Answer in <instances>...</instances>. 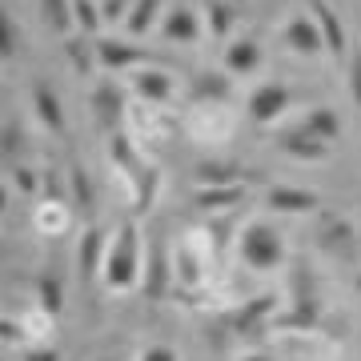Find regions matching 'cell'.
I'll return each mask as SVG.
<instances>
[{
  "label": "cell",
  "instance_id": "34",
  "mask_svg": "<svg viewBox=\"0 0 361 361\" xmlns=\"http://www.w3.org/2000/svg\"><path fill=\"white\" fill-rule=\"evenodd\" d=\"M241 361H273V357H269V353H261V349H257V353H249V357H241Z\"/></svg>",
  "mask_w": 361,
  "mask_h": 361
},
{
  "label": "cell",
  "instance_id": "3",
  "mask_svg": "<svg viewBox=\"0 0 361 361\" xmlns=\"http://www.w3.org/2000/svg\"><path fill=\"white\" fill-rule=\"evenodd\" d=\"M297 104V92L285 85V80H261V85H253L245 97V113L253 125H261V129H273L277 121H281L289 109Z\"/></svg>",
  "mask_w": 361,
  "mask_h": 361
},
{
  "label": "cell",
  "instance_id": "16",
  "mask_svg": "<svg viewBox=\"0 0 361 361\" xmlns=\"http://www.w3.org/2000/svg\"><path fill=\"white\" fill-rule=\"evenodd\" d=\"M193 104H229L233 101V77L225 68H205V73H197L193 85Z\"/></svg>",
  "mask_w": 361,
  "mask_h": 361
},
{
  "label": "cell",
  "instance_id": "5",
  "mask_svg": "<svg viewBox=\"0 0 361 361\" xmlns=\"http://www.w3.org/2000/svg\"><path fill=\"white\" fill-rule=\"evenodd\" d=\"M125 85H129V92L145 104V109H169V104L177 101V92H180L177 77L165 73V68H157V65L133 68L129 77H125Z\"/></svg>",
  "mask_w": 361,
  "mask_h": 361
},
{
  "label": "cell",
  "instance_id": "11",
  "mask_svg": "<svg viewBox=\"0 0 361 361\" xmlns=\"http://www.w3.org/2000/svg\"><path fill=\"white\" fill-rule=\"evenodd\" d=\"M261 65H265V44H261V37H233L225 44V52H221V68L233 80L257 77Z\"/></svg>",
  "mask_w": 361,
  "mask_h": 361
},
{
  "label": "cell",
  "instance_id": "19",
  "mask_svg": "<svg viewBox=\"0 0 361 361\" xmlns=\"http://www.w3.org/2000/svg\"><path fill=\"white\" fill-rule=\"evenodd\" d=\"M277 145H281V153L297 157V161H325V157H329V141L310 137V133H301L297 125H289V129L277 137Z\"/></svg>",
  "mask_w": 361,
  "mask_h": 361
},
{
  "label": "cell",
  "instance_id": "31",
  "mask_svg": "<svg viewBox=\"0 0 361 361\" xmlns=\"http://www.w3.org/2000/svg\"><path fill=\"white\" fill-rule=\"evenodd\" d=\"M16 52H20V25L16 16H4V61H16Z\"/></svg>",
  "mask_w": 361,
  "mask_h": 361
},
{
  "label": "cell",
  "instance_id": "12",
  "mask_svg": "<svg viewBox=\"0 0 361 361\" xmlns=\"http://www.w3.org/2000/svg\"><path fill=\"white\" fill-rule=\"evenodd\" d=\"M317 241H322V249L329 253V257L353 261V253L361 249V233L353 229L345 217H337V213H322V221H317Z\"/></svg>",
  "mask_w": 361,
  "mask_h": 361
},
{
  "label": "cell",
  "instance_id": "22",
  "mask_svg": "<svg viewBox=\"0 0 361 361\" xmlns=\"http://www.w3.org/2000/svg\"><path fill=\"white\" fill-rule=\"evenodd\" d=\"M193 177L201 189H229V185H241V165L237 161H201Z\"/></svg>",
  "mask_w": 361,
  "mask_h": 361
},
{
  "label": "cell",
  "instance_id": "9",
  "mask_svg": "<svg viewBox=\"0 0 361 361\" xmlns=\"http://www.w3.org/2000/svg\"><path fill=\"white\" fill-rule=\"evenodd\" d=\"M281 44L293 56H305V61H317V56H329L325 52V37L322 28H317V20H313L310 13H293L281 20Z\"/></svg>",
  "mask_w": 361,
  "mask_h": 361
},
{
  "label": "cell",
  "instance_id": "7",
  "mask_svg": "<svg viewBox=\"0 0 361 361\" xmlns=\"http://www.w3.org/2000/svg\"><path fill=\"white\" fill-rule=\"evenodd\" d=\"M305 13H310L313 20H317V28H322L329 61L345 65L349 52H353V40H349V32H345V20H341V13H337L329 0H305Z\"/></svg>",
  "mask_w": 361,
  "mask_h": 361
},
{
  "label": "cell",
  "instance_id": "2",
  "mask_svg": "<svg viewBox=\"0 0 361 361\" xmlns=\"http://www.w3.org/2000/svg\"><path fill=\"white\" fill-rule=\"evenodd\" d=\"M237 253H241V261H245L253 273H273L285 261V241H281V233H277V225L253 221V225H245L241 237H237Z\"/></svg>",
  "mask_w": 361,
  "mask_h": 361
},
{
  "label": "cell",
  "instance_id": "18",
  "mask_svg": "<svg viewBox=\"0 0 361 361\" xmlns=\"http://www.w3.org/2000/svg\"><path fill=\"white\" fill-rule=\"evenodd\" d=\"M201 16H205V37L217 44H229L233 28H237V4L233 0H205Z\"/></svg>",
  "mask_w": 361,
  "mask_h": 361
},
{
  "label": "cell",
  "instance_id": "30",
  "mask_svg": "<svg viewBox=\"0 0 361 361\" xmlns=\"http://www.w3.org/2000/svg\"><path fill=\"white\" fill-rule=\"evenodd\" d=\"M137 0H101V13H104V25H125L133 13Z\"/></svg>",
  "mask_w": 361,
  "mask_h": 361
},
{
  "label": "cell",
  "instance_id": "29",
  "mask_svg": "<svg viewBox=\"0 0 361 361\" xmlns=\"http://www.w3.org/2000/svg\"><path fill=\"white\" fill-rule=\"evenodd\" d=\"M73 201H77L85 213L92 209V185H89V177H85V169L73 161Z\"/></svg>",
  "mask_w": 361,
  "mask_h": 361
},
{
  "label": "cell",
  "instance_id": "13",
  "mask_svg": "<svg viewBox=\"0 0 361 361\" xmlns=\"http://www.w3.org/2000/svg\"><path fill=\"white\" fill-rule=\"evenodd\" d=\"M28 104H32V116H37V125L52 137H61L65 133V104L56 97L49 80H32V89H28Z\"/></svg>",
  "mask_w": 361,
  "mask_h": 361
},
{
  "label": "cell",
  "instance_id": "14",
  "mask_svg": "<svg viewBox=\"0 0 361 361\" xmlns=\"http://www.w3.org/2000/svg\"><path fill=\"white\" fill-rule=\"evenodd\" d=\"M265 205L269 213H281V217H305V213H317L322 201L310 193V189H293V185H273L265 193Z\"/></svg>",
  "mask_w": 361,
  "mask_h": 361
},
{
  "label": "cell",
  "instance_id": "36",
  "mask_svg": "<svg viewBox=\"0 0 361 361\" xmlns=\"http://www.w3.org/2000/svg\"><path fill=\"white\" fill-rule=\"evenodd\" d=\"M233 4H241V0H233Z\"/></svg>",
  "mask_w": 361,
  "mask_h": 361
},
{
  "label": "cell",
  "instance_id": "1",
  "mask_svg": "<svg viewBox=\"0 0 361 361\" xmlns=\"http://www.w3.org/2000/svg\"><path fill=\"white\" fill-rule=\"evenodd\" d=\"M145 261H149V245H145L137 221H121L104 245V269L101 285L113 293H129L145 281Z\"/></svg>",
  "mask_w": 361,
  "mask_h": 361
},
{
  "label": "cell",
  "instance_id": "27",
  "mask_svg": "<svg viewBox=\"0 0 361 361\" xmlns=\"http://www.w3.org/2000/svg\"><path fill=\"white\" fill-rule=\"evenodd\" d=\"M37 305L40 310H49L52 317L61 313V305H65V289H61V277H56V273H40L37 277Z\"/></svg>",
  "mask_w": 361,
  "mask_h": 361
},
{
  "label": "cell",
  "instance_id": "23",
  "mask_svg": "<svg viewBox=\"0 0 361 361\" xmlns=\"http://www.w3.org/2000/svg\"><path fill=\"white\" fill-rule=\"evenodd\" d=\"M37 16L40 25L56 32V37H73L77 25H73V0H37Z\"/></svg>",
  "mask_w": 361,
  "mask_h": 361
},
{
  "label": "cell",
  "instance_id": "35",
  "mask_svg": "<svg viewBox=\"0 0 361 361\" xmlns=\"http://www.w3.org/2000/svg\"><path fill=\"white\" fill-rule=\"evenodd\" d=\"M97 361H125V357H121V353H101Z\"/></svg>",
  "mask_w": 361,
  "mask_h": 361
},
{
  "label": "cell",
  "instance_id": "32",
  "mask_svg": "<svg viewBox=\"0 0 361 361\" xmlns=\"http://www.w3.org/2000/svg\"><path fill=\"white\" fill-rule=\"evenodd\" d=\"M137 361H180V357H177V349L173 345H161V341H157V345H145Z\"/></svg>",
  "mask_w": 361,
  "mask_h": 361
},
{
  "label": "cell",
  "instance_id": "17",
  "mask_svg": "<svg viewBox=\"0 0 361 361\" xmlns=\"http://www.w3.org/2000/svg\"><path fill=\"white\" fill-rule=\"evenodd\" d=\"M104 245L109 237H101L97 225L80 233V245H77V265H80V281H101V269H104Z\"/></svg>",
  "mask_w": 361,
  "mask_h": 361
},
{
  "label": "cell",
  "instance_id": "28",
  "mask_svg": "<svg viewBox=\"0 0 361 361\" xmlns=\"http://www.w3.org/2000/svg\"><path fill=\"white\" fill-rule=\"evenodd\" d=\"M345 89H349V101L361 109V44H353L345 61Z\"/></svg>",
  "mask_w": 361,
  "mask_h": 361
},
{
  "label": "cell",
  "instance_id": "33",
  "mask_svg": "<svg viewBox=\"0 0 361 361\" xmlns=\"http://www.w3.org/2000/svg\"><path fill=\"white\" fill-rule=\"evenodd\" d=\"M25 361H56V353H49L44 345H32V349H25Z\"/></svg>",
  "mask_w": 361,
  "mask_h": 361
},
{
  "label": "cell",
  "instance_id": "6",
  "mask_svg": "<svg viewBox=\"0 0 361 361\" xmlns=\"http://www.w3.org/2000/svg\"><path fill=\"white\" fill-rule=\"evenodd\" d=\"M89 113H92V125L113 141V137H121V125L129 121V92H121L113 80H101L89 92Z\"/></svg>",
  "mask_w": 361,
  "mask_h": 361
},
{
  "label": "cell",
  "instance_id": "20",
  "mask_svg": "<svg viewBox=\"0 0 361 361\" xmlns=\"http://www.w3.org/2000/svg\"><path fill=\"white\" fill-rule=\"evenodd\" d=\"M165 4L169 0H137L129 20H125V37L141 40V37H149L153 28H161V20H165V13H169Z\"/></svg>",
  "mask_w": 361,
  "mask_h": 361
},
{
  "label": "cell",
  "instance_id": "15",
  "mask_svg": "<svg viewBox=\"0 0 361 361\" xmlns=\"http://www.w3.org/2000/svg\"><path fill=\"white\" fill-rule=\"evenodd\" d=\"M32 225H37L40 237H65L68 225H73V205H68V197H40L37 213H32Z\"/></svg>",
  "mask_w": 361,
  "mask_h": 361
},
{
  "label": "cell",
  "instance_id": "21",
  "mask_svg": "<svg viewBox=\"0 0 361 361\" xmlns=\"http://www.w3.org/2000/svg\"><path fill=\"white\" fill-rule=\"evenodd\" d=\"M301 133H310V137H322V141L334 145L337 133H341V116H337V109H325V104H313V109H305V113L293 121Z\"/></svg>",
  "mask_w": 361,
  "mask_h": 361
},
{
  "label": "cell",
  "instance_id": "4",
  "mask_svg": "<svg viewBox=\"0 0 361 361\" xmlns=\"http://www.w3.org/2000/svg\"><path fill=\"white\" fill-rule=\"evenodd\" d=\"M185 125H189V137L197 145H209V149H217L233 137L237 129V113H233V104H193L189 116H185Z\"/></svg>",
  "mask_w": 361,
  "mask_h": 361
},
{
  "label": "cell",
  "instance_id": "26",
  "mask_svg": "<svg viewBox=\"0 0 361 361\" xmlns=\"http://www.w3.org/2000/svg\"><path fill=\"white\" fill-rule=\"evenodd\" d=\"M73 25L77 32L85 37H101V25H104V13H101V0H73Z\"/></svg>",
  "mask_w": 361,
  "mask_h": 361
},
{
  "label": "cell",
  "instance_id": "25",
  "mask_svg": "<svg viewBox=\"0 0 361 361\" xmlns=\"http://www.w3.org/2000/svg\"><path fill=\"white\" fill-rule=\"evenodd\" d=\"M237 201H245V185H229V189H201L193 205L201 209V213H225V209H233Z\"/></svg>",
  "mask_w": 361,
  "mask_h": 361
},
{
  "label": "cell",
  "instance_id": "10",
  "mask_svg": "<svg viewBox=\"0 0 361 361\" xmlns=\"http://www.w3.org/2000/svg\"><path fill=\"white\" fill-rule=\"evenodd\" d=\"M157 32H161L165 44L189 49V44H197V40H205V16H201V8H193V4H173Z\"/></svg>",
  "mask_w": 361,
  "mask_h": 361
},
{
  "label": "cell",
  "instance_id": "24",
  "mask_svg": "<svg viewBox=\"0 0 361 361\" xmlns=\"http://www.w3.org/2000/svg\"><path fill=\"white\" fill-rule=\"evenodd\" d=\"M65 56L77 77H89L97 68V40L85 37V32H73V37H65Z\"/></svg>",
  "mask_w": 361,
  "mask_h": 361
},
{
  "label": "cell",
  "instance_id": "8",
  "mask_svg": "<svg viewBox=\"0 0 361 361\" xmlns=\"http://www.w3.org/2000/svg\"><path fill=\"white\" fill-rule=\"evenodd\" d=\"M141 65H149L141 40L109 37V32L97 37V68H104V73H125V77H129L133 68H141Z\"/></svg>",
  "mask_w": 361,
  "mask_h": 361
}]
</instances>
